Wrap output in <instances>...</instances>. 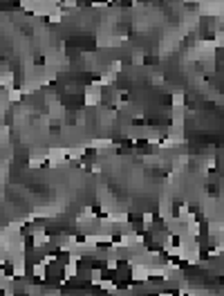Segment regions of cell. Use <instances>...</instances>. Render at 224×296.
I'll return each instance as SVG.
<instances>
[{"instance_id": "3957f363", "label": "cell", "mask_w": 224, "mask_h": 296, "mask_svg": "<svg viewBox=\"0 0 224 296\" xmlns=\"http://www.w3.org/2000/svg\"><path fill=\"white\" fill-rule=\"evenodd\" d=\"M9 101H21L23 99V90L21 88H16V85H14V88H9Z\"/></svg>"}, {"instance_id": "8992f818", "label": "cell", "mask_w": 224, "mask_h": 296, "mask_svg": "<svg viewBox=\"0 0 224 296\" xmlns=\"http://www.w3.org/2000/svg\"><path fill=\"white\" fill-rule=\"evenodd\" d=\"M222 41H224L222 30H217V32H215V45H217V47H222Z\"/></svg>"}, {"instance_id": "6da1fadb", "label": "cell", "mask_w": 224, "mask_h": 296, "mask_svg": "<svg viewBox=\"0 0 224 296\" xmlns=\"http://www.w3.org/2000/svg\"><path fill=\"white\" fill-rule=\"evenodd\" d=\"M101 99H103V90L88 83V88H85V106H99Z\"/></svg>"}, {"instance_id": "52a82bcc", "label": "cell", "mask_w": 224, "mask_h": 296, "mask_svg": "<svg viewBox=\"0 0 224 296\" xmlns=\"http://www.w3.org/2000/svg\"><path fill=\"white\" fill-rule=\"evenodd\" d=\"M152 296H175V292H170V289H164V292H157V294H152Z\"/></svg>"}, {"instance_id": "5b68a950", "label": "cell", "mask_w": 224, "mask_h": 296, "mask_svg": "<svg viewBox=\"0 0 224 296\" xmlns=\"http://www.w3.org/2000/svg\"><path fill=\"white\" fill-rule=\"evenodd\" d=\"M132 61H135V65H141L144 63V54H141V52H135V54H132Z\"/></svg>"}, {"instance_id": "7a4b0ae2", "label": "cell", "mask_w": 224, "mask_h": 296, "mask_svg": "<svg viewBox=\"0 0 224 296\" xmlns=\"http://www.w3.org/2000/svg\"><path fill=\"white\" fill-rule=\"evenodd\" d=\"M202 7H204V9H199V12H202L204 16H213V14H215V16H220V14H222V5H220V3H215V5L204 3Z\"/></svg>"}, {"instance_id": "277c9868", "label": "cell", "mask_w": 224, "mask_h": 296, "mask_svg": "<svg viewBox=\"0 0 224 296\" xmlns=\"http://www.w3.org/2000/svg\"><path fill=\"white\" fill-rule=\"evenodd\" d=\"M173 106L175 108H184V92H175L173 94Z\"/></svg>"}]
</instances>
